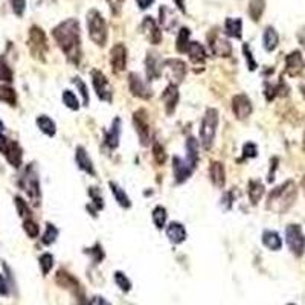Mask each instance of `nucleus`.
<instances>
[{
    "label": "nucleus",
    "mask_w": 305,
    "mask_h": 305,
    "mask_svg": "<svg viewBox=\"0 0 305 305\" xmlns=\"http://www.w3.org/2000/svg\"><path fill=\"white\" fill-rule=\"evenodd\" d=\"M262 244L270 251H280L282 247V240L275 230H264L262 233Z\"/></svg>",
    "instance_id": "nucleus-27"
},
{
    "label": "nucleus",
    "mask_w": 305,
    "mask_h": 305,
    "mask_svg": "<svg viewBox=\"0 0 305 305\" xmlns=\"http://www.w3.org/2000/svg\"><path fill=\"white\" fill-rule=\"evenodd\" d=\"M243 156L247 157V159L256 157V156H258V148H256V145L252 144V142L244 144V147H243Z\"/></svg>",
    "instance_id": "nucleus-50"
},
{
    "label": "nucleus",
    "mask_w": 305,
    "mask_h": 305,
    "mask_svg": "<svg viewBox=\"0 0 305 305\" xmlns=\"http://www.w3.org/2000/svg\"><path fill=\"white\" fill-rule=\"evenodd\" d=\"M89 305H112L108 301H105L102 296H93L90 301H89Z\"/></svg>",
    "instance_id": "nucleus-55"
},
{
    "label": "nucleus",
    "mask_w": 305,
    "mask_h": 305,
    "mask_svg": "<svg viewBox=\"0 0 305 305\" xmlns=\"http://www.w3.org/2000/svg\"><path fill=\"white\" fill-rule=\"evenodd\" d=\"M40 269H41V273L43 275H48L52 267H53V256L51 254H43L40 256Z\"/></svg>",
    "instance_id": "nucleus-42"
},
{
    "label": "nucleus",
    "mask_w": 305,
    "mask_h": 305,
    "mask_svg": "<svg viewBox=\"0 0 305 305\" xmlns=\"http://www.w3.org/2000/svg\"><path fill=\"white\" fill-rule=\"evenodd\" d=\"M11 6H12L14 14L19 16V17H22L25 9H26V0H11Z\"/></svg>",
    "instance_id": "nucleus-51"
},
{
    "label": "nucleus",
    "mask_w": 305,
    "mask_h": 305,
    "mask_svg": "<svg viewBox=\"0 0 305 305\" xmlns=\"http://www.w3.org/2000/svg\"><path fill=\"white\" fill-rule=\"evenodd\" d=\"M133 124H134L137 136H139L141 144L144 147L150 145V142L152 141V131H151L148 115L145 110H137V112L133 115Z\"/></svg>",
    "instance_id": "nucleus-6"
},
{
    "label": "nucleus",
    "mask_w": 305,
    "mask_h": 305,
    "mask_svg": "<svg viewBox=\"0 0 305 305\" xmlns=\"http://www.w3.org/2000/svg\"><path fill=\"white\" fill-rule=\"evenodd\" d=\"M232 110L235 116L238 119H247L249 116L252 115V102L251 100L247 98V95L244 93H240V95H235L233 100H232Z\"/></svg>",
    "instance_id": "nucleus-14"
},
{
    "label": "nucleus",
    "mask_w": 305,
    "mask_h": 305,
    "mask_svg": "<svg viewBox=\"0 0 305 305\" xmlns=\"http://www.w3.org/2000/svg\"><path fill=\"white\" fill-rule=\"evenodd\" d=\"M186 162L192 166V168H197V162H199V144L194 137H188L186 141Z\"/></svg>",
    "instance_id": "nucleus-30"
},
{
    "label": "nucleus",
    "mask_w": 305,
    "mask_h": 305,
    "mask_svg": "<svg viewBox=\"0 0 305 305\" xmlns=\"http://www.w3.org/2000/svg\"><path fill=\"white\" fill-rule=\"evenodd\" d=\"M29 48L35 58L43 60V55L48 52V41L45 32L38 26H32L29 29Z\"/></svg>",
    "instance_id": "nucleus-9"
},
{
    "label": "nucleus",
    "mask_w": 305,
    "mask_h": 305,
    "mask_svg": "<svg viewBox=\"0 0 305 305\" xmlns=\"http://www.w3.org/2000/svg\"><path fill=\"white\" fill-rule=\"evenodd\" d=\"M162 61L159 58L157 53H152V52H148L147 58H145V71H147V78L148 81H152V79H157L160 78L162 75Z\"/></svg>",
    "instance_id": "nucleus-19"
},
{
    "label": "nucleus",
    "mask_w": 305,
    "mask_h": 305,
    "mask_svg": "<svg viewBox=\"0 0 305 305\" xmlns=\"http://www.w3.org/2000/svg\"><path fill=\"white\" fill-rule=\"evenodd\" d=\"M305 67V61H304V57L299 51H293L292 53L287 55L285 58V71L290 76H298L302 74Z\"/></svg>",
    "instance_id": "nucleus-17"
},
{
    "label": "nucleus",
    "mask_w": 305,
    "mask_h": 305,
    "mask_svg": "<svg viewBox=\"0 0 305 305\" xmlns=\"http://www.w3.org/2000/svg\"><path fill=\"white\" fill-rule=\"evenodd\" d=\"M288 305H295V304H288Z\"/></svg>",
    "instance_id": "nucleus-61"
},
{
    "label": "nucleus",
    "mask_w": 305,
    "mask_h": 305,
    "mask_svg": "<svg viewBox=\"0 0 305 305\" xmlns=\"http://www.w3.org/2000/svg\"><path fill=\"white\" fill-rule=\"evenodd\" d=\"M136 2H137V5H139L141 9H147V8L151 6V3L154 2V0H136Z\"/></svg>",
    "instance_id": "nucleus-56"
},
{
    "label": "nucleus",
    "mask_w": 305,
    "mask_h": 305,
    "mask_svg": "<svg viewBox=\"0 0 305 305\" xmlns=\"http://www.w3.org/2000/svg\"><path fill=\"white\" fill-rule=\"evenodd\" d=\"M262 43H264V49L267 52H272L276 49L280 43V35L276 32L272 26H267L266 31H264V35H262Z\"/></svg>",
    "instance_id": "nucleus-28"
},
{
    "label": "nucleus",
    "mask_w": 305,
    "mask_h": 305,
    "mask_svg": "<svg viewBox=\"0 0 305 305\" xmlns=\"http://www.w3.org/2000/svg\"><path fill=\"white\" fill-rule=\"evenodd\" d=\"M262 196H264V185L259 180H251L249 182V199H251V203L258 204Z\"/></svg>",
    "instance_id": "nucleus-31"
},
{
    "label": "nucleus",
    "mask_w": 305,
    "mask_h": 305,
    "mask_svg": "<svg viewBox=\"0 0 305 305\" xmlns=\"http://www.w3.org/2000/svg\"><path fill=\"white\" fill-rule=\"evenodd\" d=\"M0 102L9 105H17V93L9 86H0Z\"/></svg>",
    "instance_id": "nucleus-37"
},
{
    "label": "nucleus",
    "mask_w": 305,
    "mask_h": 305,
    "mask_svg": "<svg viewBox=\"0 0 305 305\" xmlns=\"http://www.w3.org/2000/svg\"><path fill=\"white\" fill-rule=\"evenodd\" d=\"M108 186H110V189H112V192H113V196H115L116 202L124 207V209H128V207H131V202H130L128 196L126 194V191H124L121 186H118L115 182H110Z\"/></svg>",
    "instance_id": "nucleus-32"
},
{
    "label": "nucleus",
    "mask_w": 305,
    "mask_h": 305,
    "mask_svg": "<svg viewBox=\"0 0 305 305\" xmlns=\"http://www.w3.org/2000/svg\"><path fill=\"white\" fill-rule=\"evenodd\" d=\"M92 75V84H93V89L98 95V98L101 101H107V102H112V96H113V90H112V86H110L108 79L105 78V75L98 71V69H93L90 72Z\"/></svg>",
    "instance_id": "nucleus-8"
},
{
    "label": "nucleus",
    "mask_w": 305,
    "mask_h": 305,
    "mask_svg": "<svg viewBox=\"0 0 305 305\" xmlns=\"http://www.w3.org/2000/svg\"><path fill=\"white\" fill-rule=\"evenodd\" d=\"M128 87L130 92L141 100H148L151 98V89L148 86V82L144 81L137 74H130L128 75Z\"/></svg>",
    "instance_id": "nucleus-11"
},
{
    "label": "nucleus",
    "mask_w": 305,
    "mask_h": 305,
    "mask_svg": "<svg viewBox=\"0 0 305 305\" xmlns=\"http://www.w3.org/2000/svg\"><path fill=\"white\" fill-rule=\"evenodd\" d=\"M115 282L118 284V287L122 290V292H130L131 290V281L127 278V275L124 272H116L115 273Z\"/></svg>",
    "instance_id": "nucleus-40"
},
{
    "label": "nucleus",
    "mask_w": 305,
    "mask_h": 305,
    "mask_svg": "<svg viewBox=\"0 0 305 305\" xmlns=\"http://www.w3.org/2000/svg\"><path fill=\"white\" fill-rule=\"evenodd\" d=\"M89 196L92 197L93 200V204L96 206V209L101 211L104 207V203H102V196H101V191L98 188H89Z\"/></svg>",
    "instance_id": "nucleus-46"
},
{
    "label": "nucleus",
    "mask_w": 305,
    "mask_h": 305,
    "mask_svg": "<svg viewBox=\"0 0 305 305\" xmlns=\"http://www.w3.org/2000/svg\"><path fill=\"white\" fill-rule=\"evenodd\" d=\"M189 34L191 31L188 27H182V29L178 31V35H177V43H176V49L180 52V53H186L188 52V48H189Z\"/></svg>",
    "instance_id": "nucleus-36"
},
{
    "label": "nucleus",
    "mask_w": 305,
    "mask_h": 305,
    "mask_svg": "<svg viewBox=\"0 0 305 305\" xmlns=\"http://www.w3.org/2000/svg\"><path fill=\"white\" fill-rule=\"evenodd\" d=\"M52 35L58 43L60 49L64 52L67 60L72 61L74 64H78L81 58V35L78 20L67 19L61 22L58 26L53 27Z\"/></svg>",
    "instance_id": "nucleus-1"
},
{
    "label": "nucleus",
    "mask_w": 305,
    "mask_h": 305,
    "mask_svg": "<svg viewBox=\"0 0 305 305\" xmlns=\"http://www.w3.org/2000/svg\"><path fill=\"white\" fill-rule=\"evenodd\" d=\"M301 185H302V189H304V196H305V177L302 178V183H301Z\"/></svg>",
    "instance_id": "nucleus-60"
},
{
    "label": "nucleus",
    "mask_w": 305,
    "mask_h": 305,
    "mask_svg": "<svg viewBox=\"0 0 305 305\" xmlns=\"http://www.w3.org/2000/svg\"><path fill=\"white\" fill-rule=\"evenodd\" d=\"M173 170H174V177L177 183H183L192 176L194 170L192 166L186 162V159H180V157H174L173 159Z\"/></svg>",
    "instance_id": "nucleus-18"
},
{
    "label": "nucleus",
    "mask_w": 305,
    "mask_h": 305,
    "mask_svg": "<svg viewBox=\"0 0 305 305\" xmlns=\"http://www.w3.org/2000/svg\"><path fill=\"white\" fill-rule=\"evenodd\" d=\"M110 63H112L113 72L115 74H121L126 71L127 67V48L122 43H118L112 48V52H110Z\"/></svg>",
    "instance_id": "nucleus-13"
},
{
    "label": "nucleus",
    "mask_w": 305,
    "mask_h": 305,
    "mask_svg": "<svg viewBox=\"0 0 305 305\" xmlns=\"http://www.w3.org/2000/svg\"><path fill=\"white\" fill-rule=\"evenodd\" d=\"M166 237L170 238L171 243L180 244L186 240V230H185L183 225L177 223V221H173V223L166 226Z\"/></svg>",
    "instance_id": "nucleus-21"
},
{
    "label": "nucleus",
    "mask_w": 305,
    "mask_h": 305,
    "mask_svg": "<svg viewBox=\"0 0 305 305\" xmlns=\"http://www.w3.org/2000/svg\"><path fill=\"white\" fill-rule=\"evenodd\" d=\"M0 81H6V82L12 81V71L3 58H0Z\"/></svg>",
    "instance_id": "nucleus-48"
},
{
    "label": "nucleus",
    "mask_w": 305,
    "mask_h": 305,
    "mask_svg": "<svg viewBox=\"0 0 305 305\" xmlns=\"http://www.w3.org/2000/svg\"><path fill=\"white\" fill-rule=\"evenodd\" d=\"M55 281H57V284L63 288H67V290H71V292L78 298V302H81V305H84V301L79 299V293H82V290H81V285L78 282L76 278H74V276L71 273H67L64 270H60L57 273V276H55Z\"/></svg>",
    "instance_id": "nucleus-12"
},
{
    "label": "nucleus",
    "mask_w": 305,
    "mask_h": 305,
    "mask_svg": "<svg viewBox=\"0 0 305 305\" xmlns=\"http://www.w3.org/2000/svg\"><path fill=\"white\" fill-rule=\"evenodd\" d=\"M304 147H305V141H304Z\"/></svg>",
    "instance_id": "nucleus-62"
},
{
    "label": "nucleus",
    "mask_w": 305,
    "mask_h": 305,
    "mask_svg": "<svg viewBox=\"0 0 305 305\" xmlns=\"http://www.w3.org/2000/svg\"><path fill=\"white\" fill-rule=\"evenodd\" d=\"M162 101L165 104V110L168 115H173L178 104V89L176 84H168L162 93Z\"/></svg>",
    "instance_id": "nucleus-20"
},
{
    "label": "nucleus",
    "mask_w": 305,
    "mask_h": 305,
    "mask_svg": "<svg viewBox=\"0 0 305 305\" xmlns=\"http://www.w3.org/2000/svg\"><path fill=\"white\" fill-rule=\"evenodd\" d=\"M14 202H16V207H17V212H19V215L20 217H23L25 220L26 218H29V214H31V211H29V207H27V204H26V202L22 199V197H16L14 199Z\"/></svg>",
    "instance_id": "nucleus-45"
},
{
    "label": "nucleus",
    "mask_w": 305,
    "mask_h": 305,
    "mask_svg": "<svg viewBox=\"0 0 305 305\" xmlns=\"http://www.w3.org/2000/svg\"><path fill=\"white\" fill-rule=\"evenodd\" d=\"M20 186L25 189V192L29 196V199L35 203L40 204V197H41V191H40V182H38V176L35 173V168L32 165H29L25 170V174L20 180Z\"/></svg>",
    "instance_id": "nucleus-5"
},
{
    "label": "nucleus",
    "mask_w": 305,
    "mask_h": 305,
    "mask_svg": "<svg viewBox=\"0 0 305 305\" xmlns=\"http://www.w3.org/2000/svg\"><path fill=\"white\" fill-rule=\"evenodd\" d=\"M186 53L189 55L191 61H192V63H196V64L204 63V60H206V51H204V48L199 43V41H191Z\"/></svg>",
    "instance_id": "nucleus-26"
},
{
    "label": "nucleus",
    "mask_w": 305,
    "mask_h": 305,
    "mask_svg": "<svg viewBox=\"0 0 305 305\" xmlns=\"http://www.w3.org/2000/svg\"><path fill=\"white\" fill-rule=\"evenodd\" d=\"M176 6L182 11V12H186V8H185V0H174Z\"/></svg>",
    "instance_id": "nucleus-57"
},
{
    "label": "nucleus",
    "mask_w": 305,
    "mask_h": 305,
    "mask_svg": "<svg viewBox=\"0 0 305 305\" xmlns=\"http://www.w3.org/2000/svg\"><path fill=\"white\" fill-rule=\"evenodd\" d=\"M160 23L163 27H166V31H173L176 27L177 20H176L174 12L170 8H166V6L160 8Z\"/></svg>",
    "instance_id": "nucleus-34"
},
{
    "label": "nucleus",
    "mask_w": 305,
    "mask_h": 305,
    "mask_svg": "<svg viewBox=\"0 0 305 305\" xmlns=\"http://www.w3.org/2000/svg\"><path fill=\"white\" fill-rule=\"evenodd\" d=\"M37 127L40 128L41 133H45L46 136H55L57 133V127H55V122L49 116H38L37 118Z\"/></svg>",
    "instance_id": "nucleus-33"
},
{
    "label": "nucleus",
    "mask_w": 305,
    "mask_h": 305,
    "mask_svg": "<svg viewBox=\"0 0 305 305\" xmlns=\"http://www.w3.org/2000/svg\"><path fill=\"white\" fill-rule=\"evenodd\" d=\"M9 139L6 136H3V134H0V152H2V154H5V152L8 151V147H9Z\"/></svg>",
    "instance_id": "nucleus-54"
},
{
    "label": "nucleus",
    "mask_w": 305,
    "mask_h": 305,
    "mask_svg": "<svg viewBox=\"0 0 305 305\" xmlns=\"http://www.w3.org/2000/svg\"><path fill=\"white\" fill-rule=\"evenodd\" d=\"M74 84L78 87L81 96H82V105H89V92H87V87L84 84V81H81L79 78H74Z\"/></svg>",
    "instance_id": "nucleus-47"
},
{
    "label": "nucleus",
    "mask_w": 305,
    "mask_h": 305,
    "mask_svg": "<svg viewBox=\"0 0 305 305\" xmlns=\"http://www.w3.org/2000/svg\"><path fill=\"white\" fill-rule=\"evenodd\" d=\"M63 102H64L66 107H69L71 110H78L79 108V102L76 100V96L71 90H64L63 92Z\"/></svg>",
    "instance_id": "nucleus-43"
},
{
    "label": "nucleus",
    "mask_w": 305,
    "mask_h": 305,
    "mask_svg": "<svg viewBox=\"0 0 305 305\" xmlns=\"http://www.w3.org/2000/svg\"><path fill=\"white\" fill-rule=\"evenodd\" d=\"M285 238L290 251L295 256H302L305 251V237L299 225H290L285 229Z\"/></svg>",
    "instance_id": "nucleus-7"
},
{
    "label": "nucleus",
    "mask_w": 305,
    "mask_h": 305,
    "mask_svg": "<svg viewBox=\"0 0 305 305\" xmlns=\"http://www.w3.org/2000/svg\"><path fill=\"white\" fill-rule=\"evenodd\" d=\"M76 163H78V168L82 170L84 173L90 174V176H95V168H93V162L90 159V156L87 154V151L84 147H78L76 148Z\"/></svg>",
    "instance_id": "nucleus-22"
},
{
    "label": "nucleus",
    "mask_w": 305,
    "mask_h": 305,
    "mask_svg": "<svg viewBox=\"0 0 305 305\" xmlns=\"http://www.w3.org/2000/svg\"><path fill=\"white\" fill-rule=\"evenodd\" d=\"M141 32L145 35V38L150 41L151 45H159L162 41V32L159 29L157 23L154 22L152 17H145L142 25H141Z\"/></svg>",
    "instance_id": "nucleus-15"
},
{
    "label": "nucleus",
    "mask_w": 305,
    "mask_h": 305,
    "mask_svg": "<svg viewBox=\"0 0 305 305\" xmlns=\"http://www.w3.org/2000/svg\"><path fill=\"white\" fill-rule=\"evenodd\" d=\"M23 229L26 232V235L29 238H37L38 233H40V229H38V225L35 223V221L32 218H26L23 221Z\"/></svg>",
    "instance_id": "nucleus-41"
},
{
    "label": "nucleus",
    "mask_w": 305,
    "mask_h": 305,
    "mask_svg": "<svg viewBox=\"0 0 305 305\" xmlns=\"http://www.w3.org/2000/svg\"><path fill=\"white\" fill-rule=\"evenodd\" d=\"M9 295V285L3 275H0V296H8Z\"/></svg>",
    "instance_id": "nucleus-53"
},
{
    "label": "nucleus",
    "mask_w": 305,
    "mask_h": 305,
    "mask_svg": "<svg viewBox=\"0 0 305 305\" xmlns=\"http://www.w3.org/2000/svg\"><path fill=\"white\" fill-rule=\"evenodd\" d=\"M243 52H244V57H246V60H247V67H249V71H255V69H256V61L254 60L252 52L249 51V46H247V45H243Z\"/></svg>",
    "instance_id": "nucleus-52"
},
{
    "label": "nucleus",
    "mask_w": 305,
    "mask_h": 305,
    "mask_svg": "<svg viewBox=\"0 0 305 305\" xmlns=\"http://www.w3.org/2000/svg\"><path fill=\"white\" fill-rule=\"evenodd\" d=\"M163 67L168 69L170 78H171V84H177V82H182L186 74V66L182 60L177 58H170L163 61Z\"/></svg>",
    "instance_id": "nucleus-16"
},
{
    "label": "nucleus",
    "mask_w": 305,
    "mask_h": 305,
    "mask_svg": "<svg viewBox=\"0 0 305 305\" xmlns=\"http://www.w3.org/2000/svg\"><path fill=\"white\" fill-rule=\"evenodd\" d=\"M87 29L93 43L98 46H104L107 41V25L100 11L90 9L87 12Z\"/></svg>",
    "instance_id": "nucleus-3"
},
{
    "label": "nucleus",
    "mask_w": 305,
    "mask_h": 305,
    "mask_svg": "<svg viewBox=\"0 0 305 305\" xmlns=\"http://www.w3.org/2000/svg\"><path fill=\"white\" fill-rule=\"evenodd\" d=\"M152 221H154V225L157 229H163L165 228V223H166V209L163 206H157L154 207V211H152Z\"/></svg>",
    "instance_id": "nucleus-38"
},
{
    "label": "nucleus",
    "mask_w": 305,
    "mask_h": 305,
    "mask_svg": "<svg viewBox=\"0 0 305 305\" xmlns=\"http://www.w3.org/2000/svg\"><path fill=\"white\" fill-rule=\"evenodd\" d=\"M3 130H5V124H3L2 121H0V134L3 133Z\"/></svg>",
    "instance_id": "nucleus-59"
},
{
    "label": "nucleus",
    "mask_w": 305,
    "mask_h": 305,
    "mask_svg": "<svg viewBox=\"0 0 305 305\" xmlns=\"http://www.w3.org/2000/svg\"><path fill=\"white\" fill-rule=\"evenodd\" d=\"M266 9V0H251L249 2V16L254 22H259L262 12Z\"/></svg>",
    "instance_id": "nucleus-35"
},
{
    "label": "nucleus",
    "mask_w": 305,
    "mask_h": 305,
    "mask_svg": "<svg viewBox=\"0 0 305 305\" xmlns=\"http://www.w3.org/2000/svg\"><path fill=\"white\" fill-rule=\"evenodd\" d=\"M217 126H218V112L215 108H207L200 126V142L204 150H209L212 147Z\"/></svg>",
    "instance_id": "nucleus-4"
},
{
    "label": "nucleus",
    "mask_w": 305,
    "mask_h": 305,
    "mask_svg": "<svg viewBox=\"0 0 305 305\" xmlns=\"http://www.w3.org/2000/svg\"><path fill=\"white\" fill-rule=\"evenodd\" d=\"M209 177L212 180V183L217 188H223L226 182V171H225V165L221 162H212L209 166Z\"/></svg>",
    "instance_id": "nucleus-23"
},
{
    "label": "nucleus",
    "mask_w": 305,
    "mask_h": 305,
    "mask_svg": "<svg viewBox=\"0 0 305 305\" xmlns=\"http://www.w3.org/2000/svg\"><path fill=\"white\" fill-rule=\"evenodd\" d=\"M298 38H299V41H301V43L305 46V27H304V29L298 34Z\"/></svg>",
    "instance_id": "nucleus-58"
},
{
    "label": "nucleus",
    "mask_w": 305,
    "mask_h": 305,
    "mask_svg": "<svg viewBox=\"0 0 305 305\" xmlns=\"http://www.w3.org/2000/svg\"><path fill=\"white\" fill-rule=\"evenodd\" d=\"M207 40H209V46L212 53L218 55V57H229L232 53V46L230 43L220 35L218 29H212V32L207 35Z\"/></svg>",
    "instance_id": "nucleus-10"
},
{
    "label": "nucleus",
    "mask_w": 305,
    "mask_h": 305,
    "mask_svg": "<svg viewBox=\"0 0 305 305\" xmlns=\"http://www.w3.org/2000/svg\"><path fill=\"white\" fill-rule=\"evenodd\" d=\"M241 31H243L241 19H226V22H225V32H226V35L240 40L241 34H243Z\"/></svg>",
    "instance_id": "nucleus-29"
},
{
    "label": "nucleus",
    "mask_w": 305,
    "mask_h": 305,
    "mask_svg": "<svg viewBox=\"0 0 305 305\" xmlns=\"http://www.w3.org/2000/svg\"><path fill=\"white\" fill-rule=\"evenodd\" d=\"M58 237V229L55 228L52 223H48L46 225V232L43 233V238H41V241H43L45 246H51L55 240H57Z\"/></svg>",
    "instance_id": "nucleus-39"
},
{
    "label": "nucleus",
    "mask_w": 305,
    "mask_h": 305,
    "mask_svg": "<svg viewBox=\"0 0 305 305\" xmlns=\"http://www.w3.org/2000/svg\"><path fill=\"white\" fill-rule=\"evenodd\" d=\"M119 136H121V119L115 118L113 124H112V128L104 134V142L107 144L108 148L115 150L119 145Z\"/></svg>",
    "instance_id": "nucleus-24"
},
{
    "label": "nucleus",
    "mask_w": 305,
    "mask_h": 305,
    "mask_svg": "<svg viewBox=\"0 0 305 305\" xmlns=\"http://www.w3.org/2000/svg\"><path fill=\"white\" fill-rule=\"evenodd\" d=\"M5 157L14 166V168H19V166L22 165V157H23L20 145L17 142L11 141L9 142V147H8V151L5 152Z\"/></svg>",
    "instance_id": "nucleus-25"
},
{
    "label": "nucleus",
    "mask_w": 305,
    "mask_h": 305,
    "mask_svg": "<svg viewBox=\"0 0 305 305\" xmlns=\"http://www.w3.org/2000/svg\"><path fill=\"white\" fill-rule=\"evenodd\" d=\"M152 157H154V160L157 162V165H163L166 162L165 148L159 142H154V147H152Z\"/></svg>",
    "instance_id": "nucleus-44"
},
{
    "label": "nucleus",
    "mask_w": 305,
    "mask_h": 305,
    "mask_svg": "<svg viewBox=\"0 0 305 305\" xmlns=\"http://www.w3.org/2000/svg\"><path fill=\"white\" fill-rule=\"evenodd\" d=\"M298 189L292 180L275 188L267 197V209L275 214H285L296 202Z\"/></svg>",
    "instance_id": "nucleus-2"
},
{
    "label": "nucleus",
    "mask_w": 305,
    "mask_h": 305,
    "mask_svg": "<svg viewBox=\"0 0 305 305\" xmlns=\"http://www.w3.org/2000/svg\"><path fill=\"white\" fill-rule=\"evenodd\" d=\"M86 254H90L92 255V258H93V261L96 262V264H98V262H101L102 258H104V252H102V249H101L100 244H95L92 249H87Z\"/></svg>",
    "instance_id": "nucleus-49"
}]
</instances>
